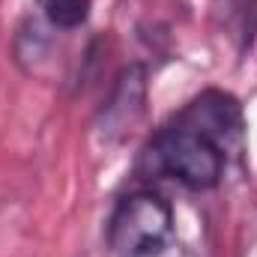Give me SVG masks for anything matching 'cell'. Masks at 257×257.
Here are the masks:
<instances>
[{
  "mask_svg": "<svg viewBox=\"0 0 257 257\" xmlns=\"http://www.w3.org/2000/svg\"><path fill=\"white\" fill-rule=\"evenodd\" d=\"M15 57H18V66H21L27 75H39V78H42V75L48 72V66H54V57H57L54 39L45 36V33L33 24V30H21L18 42H15Z\"/></svg>",
  "mask_w": 257,
  "mask_h": 257,
  "instance_id": "cell-4",
  "label": "cell"
},
{
  "mask_svg": "<svg viewBox=\"0 0 257 257\" xmlns=\"http://www.w3.org/2000/svg\"><path fill=\"white\" fill-rule=\"evenodd\" d=\"M144 111H147V66L132 63L117 75L108 99L102 102L96 132L102 135L105 144H120L141 123Z\"/></svg>",
  "mask_w": 257,
  "mask_h": 257,
  "instance_id": "cell-3",
  "label": "cell"
},
{
  "mask_svg": "<svg viewBox=\"0 0 257 257\" xmlns=\"http://www.w3.org/2000/svg\"><path fill=\"white\" fill-rule=\"evenodd\" d=\"M36 6L54 30H78L87 24L93 0H36Z\"/></svg>",
  "mask_w": 257,
  "mask_h": 257,
  "instance_id": "cell-5",
  "label": "cell"
},
{
  "mask_svg": "<svg viewBox=\"0 0 257 257\" xmlns=\"http://www.w3.org/2000/svg\"><path fill=\"white\" fill-rule=\"evenodd\" d=\"M174 236V209L156 192L126 194L108 221V248L114 257H159Z\"/></svg>",
  "mask_w": 257,
  "mask_h": 257,
  "instance_id": "cell-2",
  "label": "cell"
},
{
  "mask_svg": "<svg viewBox=\"0 0 257 257\" xmlns=\"http://www.w3.org/2000/svg\"><path fill=\"white\" fill-rule=\"evenodd\" d=\"M242 108L224 90H203L147 144L141 171L159 180H177L192 192L221 183L230 153L242 147Z\"/></svg>",
  "mask_w": 257,
  "mask_h": 257,
  "instance_id": "cell-1",
  "label": "cell"
}]
</instances>
